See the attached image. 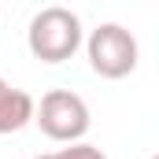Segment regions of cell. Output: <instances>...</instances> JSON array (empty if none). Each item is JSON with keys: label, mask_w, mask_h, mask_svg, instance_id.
Segmentation results:
<instances>
[{"label": "cell", "mask_w": 159, "mask_h": 159, "mask_svg": "<svg viewBox=\"0 0 159 159\" xmlns=\"http://www.w3.org/2000/svg\"><path fill=\"white\" fill-rule=\"evenodd\" d=\"M34 96L26 89H15L11 81L0 78V133H19L34 122Z\"/></svg>", "instance_id": "cell-4"}, {"label": "cell", "mask_w": 159, "mask_h": 159, "mask_svg": "<svg viewBox=\"0 0 159 159\" xmlns=\"http://www.w3.org/2000/svg\"><path fill=\"white\" fill-rule=\"evenodd\" d=\"M81 41H85L81 19L70 7H59V4L41 7L30 19V30H26V48L41 63H67L81 48Z\"/></svg>", "instance_id": "cell-1"}, {"label": "cell", "mask_w": 159, "mask_h": 159, "mask_svg": "<svg viewBox=\"0 0 159 159\" xmlns=\"http://www.w3.org/2000/svg\"><path fill=\"white\" fill-rule=\"evenodd\" d=\"M34 159H59V156H56V152H48V156H34Z\"/></svg>", "instance_id": "cell-6"}, {"label": "cell", "mask_w": 159, "mask_h": 159, "mask_svg": "<svg viewBox=\"0 0 159 159\" xmlns=\"http://www.w3.org/2000/svg\"><path fill=\"white\" fill-rule=\"evenodd\" d=\"M34 122L41 126V133L48 137V141H63V144H70V141H81L85 133H89V104L81 100L78 93H70V89H52V93H44L41 96V104H34Z\"/></svg>", "instance_id": "cell-3"}, {"label": "cell", "mask_w": 159, "mask_h": 159, "mask_svg": "<svg viewBox=\"0 0 159 159\" xmlns=\"http://www.w3.org/2000/svg\"><path fill=\"white\" fill-rule=\"evenodd\" d=\"M81 44H85V56H89L93 74H100V78L119 81V78H126V74L137 70V59H141L137 37L126 26H119V22H100Z\"/></svg>", "instance_id": "cell-2"}, {"label": "cell", "mask_w": 159, "mask_h": 159, "mask_svg": "<svg viewBox=\"0 0 159 159\" xmlns=\"http://www.w3.org/2000/svg\"><path fill=\"white\" fill-rule=\"evenodd\" d=\"M152 159H156V156H152Z\"/></svg>", "instance_id": "cell-7"}, {"label": "cell", "mask_w": 159, "mask_h": 159, "mask_svg": "<svg viewBox=\"0 0 159 159\" xmlns=\"http://www.w3.org/2000/svg\"><path fill=\"white\" fill-rule=\"evenodd\" d=\"M56 156H59V159H107L96 144H85V141H70V144H67V148H59Z\"/></svg>", "instance_id": "cell-5"}]
</instances>
